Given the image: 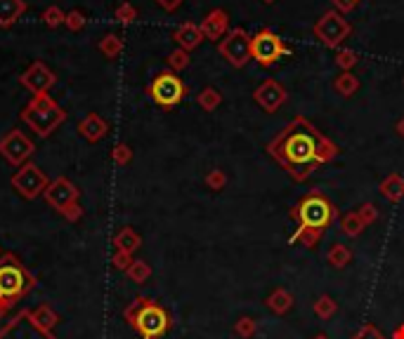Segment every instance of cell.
I'll list each match as a JSON object with an SVG mask.
<instances>
[{"mask_svg":"<svg viewBox=\"0 0 404 339\" xmlns=\"http://www.w3.org/2000/svg\"><path fill=\"white\" fill-rule=\"evenodd\" d=\"M267 154L282 165L294 182H305L312 172L334 161L340 149L305 116H296L267 144Z\"/></svg>","mask_w":404,"mask_h":339,"instance_id":"6da1fadb","label":"cell"},{"mask_svg":"<svg viewBox=\"0 0 404 339\" xmlns=\"http://www.w3.org/2000/svg\"><path fill=\"white\" fill-rule=\"evenodd\" d=\"M289 217L298 226L289 240L300 243L302 247H310L312 250L322 240L324 231L329 226H334V222L338 219V207L322 189H310V194H305L291 207Z\"/></svg>","mask_w":404,"mask_h":339,"instance_id":"7a4b0ae2","label":"cell"},{"mask_svg":"<svg viewBox=\"0 0 404 339\" xmlns=\"http://www.w3.org/2000/svg\"><path fill=\"white\" fill-rule=\"evenodd\" d=\"M123 318L142 339H161L173 327L171 314L149 297H135L123 311Z\"/></svg>","mask_w":404,"mask_h":339,"instance_id":"3957f363","label":"cell"},{"mask_svg":"<svg viewBox=\"0 0 404 339\" xmlns=\"http://www.w3.org/2000/svg\"><path fill=\"white\" fill-rule=\"evenodd\" d=\"M36 285L38 278L15 252L0 254V302L5 309H15Z\"/></svg>","mask_w":404,"mask_h":339,"instance_id":"277c9868","label":"cell"},{"mask_svg":"<svg viewBox=\"0 0 404 339\" xmlns=\"http://www.w3.org/2000/svg\"><path fill=\"white\" fill-rule=\"evenodd\" d=\"M19 116L24 121V125L31 132H36V137L41 139H48L66 121V111L50 94H36V97H31V101L21 109Z\"/></svg>","mask_w":404,"mask_h":339,"instance_id":"5b68a950","label":"cell"},{"mask_svg":"<svg viewBox=\"0 0 404 339\" xmlns=\"http://www.w3.org/2000/svg\"><path fill=\"white\" fill-rule=\"evenodd\" d=\"M147 94L161 109H175L180 101L184 99V94H187V85L182 83V78L177 73L166 69L156 73L154 81L147 85Z\"/></svg>","mask_w":404,"mask_h":339,"instance_id":"8992f818","label":"cell"},{"mask_svg":"<svg viewBox=\"0 0 404 339\" xmlns=\"http://www.w3.org/2000/svg\"><path fill=\"white\" fill-rule=\"evenodd\" d=\"M312 33L322 45H327L331 50H338L347 38L352 36V24L345 19V14L336 12V10H329L314 21Z\"/></svg>","mask_w":404,"mask_h":339,"instance_id":"52a82bcc","label":"cell"},{"mask_svg":"<svg viewBox=\"0 0 404 339\" xmlns=\"http://www.w3.org/2000/svg\"><path fill=\"white\" fill-rule=\"evenodd\" d=\"M251 56L260 66L277 64L282 56H291V48L284 43L282 36L272 31V28L262 26L256 36H251Z\"/></svg>","mask_w":404,"mask_h":339,"instance_id":"ba28073f","label":"cell"},{"mask_svg":"<svg viewBox=\"0 0 404 339\" xmlns=\"http://www.w3.org/2000/svg\"><path fill=\"white\" fill-rule=\"evenodd\" d=\"M218 52L220 56H224L229 66L234 69H244L253 56H251V36L246 28H229V33L218 43Z\"/></svg>","mask_w":404,"mask_h":339,"instance_id":"9c48e42d","label":"cell"},{"mask_svg":"<svg viewBox=\"0 0 404 339\" xmlns=\"http://www.w3.org/2000/svg\"><path fill=\"white\" fill-rule=\"evenodd\" d=\"M10 184H12V189L24 198V201H36V198L43 196V191L48 189L50 179L36 163L29 161L21 167H17V172L12 174Z\"/></svg>","mask_w":404,"mask_h":339,"instance_id":"30bf717a","label":"cell"},{"mask_svg":"<svg viewBox=\"0 0 404 339\" xmlns=\"http://www.w3.org/2000/svg\"><path fill=\"white\" fill-rule=\"evenodd\" d=\"M36 144L31 141V137L21 130H8V132L0 137V156L15 167H21L24 163L31 161Z\"/></svg>","mask_w":404,"mask_h":339,"instance_id":"8fae6325","label":"cell"},{"mask_svg":"<svg viewBox=\"0 0 404 339\" xmlns=\"http://www.w3.org/2000/svg\"><path fill=\"white\" fill-rule=\"evenodd\" d=\"M0 339H57L55 332H43L36 325L29 309L17 311V316L12 320H8L0 327Z\"/></svg>","mask_w":404,"mask_h":339,"instance_id":"7c38bea8","label":"cell"},{"mask_svg":"<svg viewBox=\"0 0 404 339\" xmlns=\"http://www.w3.org/2000/svg\"><path fill=\"white\" fill-rule=\"evenodd\" d=\"M43 198L48 203V207H52L55 212H64L66 207H71L81 198V189L66 177H57L48 184V189L43 191Z\"/></svg>","mask_w":404,"mask_h":339,"instance_id":"4fadbf2b","label":"cell"},{"mask_svg":"<svg viewBox=\"0 0 404 339\" xmlns=\"http://www.w3.org/2000/svg\"><path fill=\"white\" fill-rule=\"evenodd\" d=\"M55 83H57V76H55V71L45 61H33L19 76V85L29 90L33 97L36 94H48L55 88Z\"/></svg>","mask_w":404,"mask_h":339,"instance_id":"5bb4252c","label":"cell"},{"mask_svg":"<svg viewBox=\"0 0 404 339\" xmlns=\"http://www.w3.org/2000/svg\"><path fill=\"white\" fill-rule=\"evenodd\" d=\"M253 99L265 113H277L286 104V99H289V92H286V88L279 81L267 78V81H262L253 90Z\"/></svg>","mask_w":404,"mask_h":339,"instance_id":"9a60e30c","label":"cell"},{"mask_svg":"<svg viewBox=\"0 0 404 339\" xmlns=\"http://www.w3.org/2000/svg\"><path fill=\"white\" fill-rule=\"evenodd\" d=\"M201 33H204V38L206 41H213V43H220L224 36L229 33V14L224 12L222 8H215V10H211L209 14L201 19Z\"/></svg>","mask_w":404,"mask_h":339,"instance_id":"2e32d148","label":"cell"},{"mask_svg":"<svg viewBox=\"0 0 404 339\" xmlns=\"http://www.w3.org/2000/svg\"><path fill=\"white\" fill-rule=\"evenodd\" d=\"M78 134L86 141H90V144H97V141H102L106 134H109V123H106L99 113H88V116L78 123Z\"/></svg>","mask_w":404,"mask_h":339,"instance_id":"e0dca14e","label":"cell"},{"mask_svg":"<svg viewBox=\"0 0 404 339\" xmlns=\"http://www.w3.org/2000/svg\"><path fill=\"white\" fill-rule=\"evenodd\" d=\"M173 41H175L177 48L192 52V50H196L206 41V38H204V33H201L199 24H194V21H184V24H180L175 31H173Z\"/></svg>","mask_w":404,"mask_h":339,"instance_id":"ac0fdd59","label":"cell"},{"mask_svg":"<svg viewBox=\"0 0 404 339\" xmlns=\"http://www.w3.org/2000/svg\"><path fill=\"white\" fill-rule=\"evenodd\" d=\"M26 0H0V28L15 26L26 14Z\"/></svg>","mask_w":404,"mask_h":339,"instance_id":"d6986e66","label":"cell"},{"mask_svg":"<svg viewBox=\"0 0 404 339\" xmlns=\"http://www.w3.org/2000/svg\"><path fill=\"white\" fill-rule=\"evenodd\" d=\"M140 245H142V236H140L137 231L133 229V226H123V229L116 231V236H114V247H116V250L135 254L140 250Z\"/></svg>","mask_w":404,"mask_h":339,"instance_id":"ffe728a7","label":"cell"},{"mask_svg":"<svg viewBox=\"0 0 404 339\" xmlns=\"http://www.w3.org/2000/svg\"><path fill=\"white\" fill-rule=\"evenodd\" d=\"M265 307L272 311V314L277 316H286L291 309H294V295H291L289 290H284V287H277V290H272L265 299Z\"/></svg>","mask_w":404,"mask_h":339,"instance_id":"44dd1931","label":"cell"},{"mask_svg":"<svg viewBox=\"0 0 404 339\" xmlns=\"http://www.w3.org/2000/svg\"><path fill=\"white\" fill-rule=\"evenodd\" d=\"M378 191H381V196H383L385 201L400 203L404 198V177L400 172L388 174V177H385L383 182L378 184Z\"/></svg>","mask_w":404,"mask_h":339,"instance_id":"7402d4cb","label":"cell"},{"mask_svg":"<svg viewBox=\"0 0 404 339\" xmlns=\"http://www.w3.org/2000/svg\"><path fill=\"white\" fill-rule=\"evenodd\" d=\"M33 320H36V325L41 327L43 332H55V327L59 325V314L55 311L52 307H50L48 302L41 304V307H36L31 311Z\"/></svg>","mask_w":404,"mask_h":339,"instance_id":"603a6c76","label":"cell"},{"mask_svg":"<svg viewBox=\"0 0 404 339\" xmlns=\"http://www.w3.org/2000/svg\"><path fill=\"white\" fill-rule=\"evenodd\" d=\"M359 85H362V83H359V78L355 76V73L345 71V73H340V76H336L334 90H336V94L350 99V97H355V94L359 92Z\"/></svg>","mask_w":404,"mask_h":339,"instance_id":"cb8c5ba5","label":"cell"},{"mask_svg":"<svg viewBox=\"0 0 404 339\" xmlns=\"http://www.w3.org/2000/svg\"><path fill=\"white\" fill-rule=\"evenodd\" d=\"M123 48H126V43H123V38L119 33H106V36L99 38V43H97V50L102 52V56H106V59H119Z\"/></svg>","mask_w":404,"mask_h":339,"instance_id":"d4e9b609","label":"cell"},{"mask_svg":"<svg viewBox=\"0 0 404 339\" xmlns=\"http://www.w3.org/2000/svg\"><path fill=\"white\" fill-rule=\"evenodd\" d=\"M367 229V224L359 219L357 210L355 212H347L343 217H338V231L347 238H357V236H362V231Z\"/></svg>","mask_w":404,"mask_h":339,"instance_id":"484cf974","label":"cell"},{"mask_svg":"<svg viewBox=\"0 0 404 339\" xmlns=\"http://www.w3.org/2000/svg\"><path fill=\"white\" fill-rule=\"evenodd\" d=\"M327 262L334 269H345L347 264L352 262V250L347 245H343V243H334V247L327 252Z\"/></svg>","mask_w":404,"mask_h":339,"instance_id":"4316f807","label":"cell"},{"mask_svg":"<svg viewBox=\"0 0 404 339\" xmlns=\"http://www.w3.org/2000/svg\"><path fill=\"white\" fill-rule=\"evenodd\" d=\"M196 104L201 106L204 111H215L218 106L222 104V94H220V90H215V88H204L199 94H196Z\"/></svg>","mask_w":404,"mask_h":339,"instance_id":"83f0119b","label":"cell"},{"mask_svg":"<svg viewBox=\"0 0 404 339\" xmlns=\"http://www.w3.org/2000/svg\"><path fill=\"white\" fill-rule=\"evenodd\" d=\"M126 276H128V280L131 282H137V285H144L149 278H151V267L144 259H135V262L128 267L126 271Z\"/></svg>","mask_w":404,"mask_h":339,"instance_id":"f1b7e54d","label":"cell"},{"mask_svg":"<svg viewBox=\"0 0 404 339\" xmlns=\"http://www.w3.org/2000/svg\"><path fill=\"white\" fill-rule=\"evenodd\" d=\"M336 314H338V304H336L334 297L322 295L314 302V316H317L319 320H329V318H334Z\"/></svg>","mask_w":404,"mask_h":339,"instance_id":"f546056e","label":"cell"},{"mask_svg":"<svg viewBox=\"0 0 404 339\" xmlns=\"http://www.w3.org/2000/svg\"><path fill=\"white\" fill-rule=\"evenodd\" d=\"M189 64H192V56H189L187 50H182V48H175L171 54L166 56V66H168V69H171L173 73L184 71Z\"/></svg>","mask_w":404,"mask_h":339,"instance_id":"4dcf8cb0","label":"cell"},{"mask_svg":"<svg viewBox=\"0 0 404 339\" xmlns=\"http://www.w3.org/2000/svg\"><path fill=\"white\" fill-rule=\"evenodd\" d=\"M41 19H43V24L48 28H59V26H64L66 12L59 8V5H48V8L43 10Z\"/></svg>","mask_w":404,"mask_h":339,"instance_id":"1f68e13d","label":"cell"},{"mask_svg":"<svg viewBox=\"0 0 404 339\" xmlns=\"http://www.w3.org/2000/svg\"><path fill=\"white\" fill-rule=\"evenodd\" d=\"M256 332H258V323L251 316H241L237 323H234V335L239 339H253Z\"/></svg>","mask_w":404,"mask_h":339,"instance_id":"d6a6232c","label":"cell"},{"mask_svg":"<svg viewBox=\"0 0 404 339\" xmlns=\"http://www.w3.org/2000/svg\"><path fill=\"white\" fill-rule=\"evenodd\" d=\"M357 64H359V54L355 50H338V52H336V66L340 69V73L352 71Z\"/></svg>","mask_w":404,"mask_h":339,"instance_id":"836d02e7","label":"cell"},{"mask_svg":"<svg viewBox=\"0 0 404 339\" xmlns=\"http://www.w3.org/2000/svg\"><path fill=\"white\" fill-rule=\"evenodd\" d=\"M114 19L119 21V24H133L135 19H137V8H135L133 3H119L114 10Z\"/></svg>","mask_w":404,"mask_h":339,"instance_id":"e575fe53","label":"cell"},{"mask_svg":"<svg viewBox=\"0 0 404 339\" xmlns=\"http://www.w3.org/2000/svg\"><path fill=\"white\" fill-rule=\"evenodd\" d=\"M111 161L116 163L119 167H126V165H131V161H133V149L128 144H123V141H119V144L111 149Z\"/></svg>","mask_w":404,"mask_h":339,"instance_id":"d590c367","label":"cell"},{"mask_svg":"<svg viewBox=\"0 0 404 339\" xmlns=\"http://www.w3.org/2000/svg\"><path fill=\"white\" fill-rule=\"evenodd\" d=\"M206 186H209L211 191H222L224 186H227V174H224V170L220 167L211 170V172L206 174Z\"/></svg>","mask_w":404,"mask_h":339,"instance_id":"8d00e7d4","label":"cell"},{"mask_svg":"<svg viewBox=\"0 0 404 339\" xmlns=\"http://www.w3.org/2000/svg\"><path fill=\"white\" fill-rule=\"evenodd\" d=\"M86 24H88V19H86V14H83L81 10H69V12H66L64 26L69 28V31L78 33V31H83V26Z\"/></svg>","mask_w":404,"mask_h":339,"instance_id":"74e56055","label":"cell"},{"mask_svg":"<svg viewBox=\"0 0 404 339\" xmlns=\"http://www.w3.org/2000/svg\"><path fill=\"white\" fill-rule=\"evenodd\" d=\"M357 214H359V219H362V222L367 226H372V224L378 222V210H376L374 203H364V205H359Z\"/></svg>","mask_w":404,"mask_h":339,"instance_id":"f35d334b","label":"cell"},{"mask_svg":"<svg viewBox=\"0 0 404 339\" xmlns=\"http://www.w3.org/2000/svg\"><path fill=\"white\" fill-rule=\"evenodd\" d=\"M135 262V257L131 252H121L116 250L114 254H111V267H114L116 271H128V267Z\"/></svg>","mask_w":404,"mask_h":339,"instance_id":"ab89813d","label":"cell"},{"mask_svg":"<svg viewBox=\"0 0 404 339\" xmlns=\"http://www.w3.org/2000/svg\"><path fill=\"white\" fill-rule=\"evenodd\" d=\"M352 339H385V335H383V332H381L374 323H364V325L355 332V335H352Z\"/></svg>","mask_w":404,"mask_h":339,"instance_id":"60d3db41","label":"cell"},{"mask_svg":"<svg viewBox=\"0 0 404 339\" xmlns=\"http://www.w3.org/2000/svg\"><path fill=\"white\" fill-rule=\"evenodd\" d=\"M83 214H86V212H83L81 203H74V205H71V207H66V210L61 212V217H64L66 222L76 224V222H81V219H83Z\"/></svg>","mask_w":404,"mask_h":339,"instance_id":"b9f144b4","label":"cell"},{"mask_svg":"<svg viewBox=\"0 0 404 339\" xmlns=\"http://www.w3.org/2000/svg\"><path fill=\"white\" fill-rule=\"evenodd\" d=\"M331 3H334V10H336V12L347 14V12H352V10L357 8L359 0H331Z\"/></svg>","mask_w":404,"mask_h":339,"instance_id":"7bdbcfd3","label":"cell"},{"mask_svg":"<svg viewBox=\"0 0 404 339\" xmlns=\"http://www.w3.org/2000/svg\"><path fill=\"white\" fill-rule=\"evenodd\" d=\"M156 5H159L161 10H166V12H175L180 5L184 3V0H154Z\"/></svg>","mask_w":404,"mask_h":339,"instance_id":"ee69618b","label":"cell"},{"mask_svg":"<svg viewBox=\"0 0 404 339\" xmlns=\"http://www.w3.org/2000/svg\"><path fill=\"white\" fill-rule=\"evenodd\" d=\"M390 339H404V323L397 325L395 330H392V337Z\"/></svg>","mask_w":404,"mask_h":339,"instance_id":"f6af8a7d","label":"cell"},{"mask_svg":"<svg viewBox=\"0 0 404 339\" xmlns=\"http://www.w3.org/2000/svg\"><path fill=\"white\" fill-rule=\"evenodd\" d=\"M395 130H397V134H400V137L404 139V118H400V121H397Z\"/></svg>","mask_w":404,"mask_h":339,"instance_id":"bcb514c9","label":"cell"},{"mask_svg":"<svg viewBox=\"0 0 404 339\" xmlns=\"http://www.w3.org/2000/svg\"><path fill=\"white\" fill-rule=\"evenodd\" d=\"M5 316H8V309H5V307H3V302H0V320H3Z\"/></svg>","mask_w":404,"mask_h":339,"instance_id":"7dc6e473","label":"cell"},{"mask_svg":"<svg viewBox=\"0 0 404 339\" xmlns=\"http://www.w3.org/2000/svg\"><path fill=\"white\" fill-rule=\"evenodd\" d=\"M314 339H331V337H327V335H322V332H319V335L314 337Z\"/></svg>","mask_w":404,"mask_h":339,"instance_id":"c3c4849f","label":"cell"},{"mask_svg":"<svg viewBox=\"0 0 404 339\" xmlns=\"http://www.w3.org/2000/svg\"><path fill=\"white\" fill-rule=\"evenodd\" d=\"M260 3H265V5H272V3H277V0H260Z\"/></svg>","mask_w":404,"mask_h":339,"instance_id":"681fc988","label":"cell"},{"mask_svg":"<svg viewBox=\"0 0 404 339\" xmlns=\"http://www.w3.org/2000/svg\"><path fill=\"white\" fill-rule=\"evenodd\" d=\"M0 254H3V252H0Z\"/></svg>","mask_w":404,"mask_h":339,"instance_id":"f907efd6","label":"cell"}]
</instances>
